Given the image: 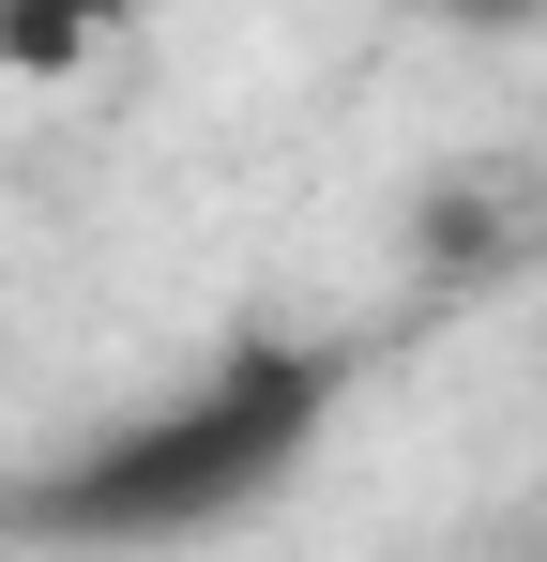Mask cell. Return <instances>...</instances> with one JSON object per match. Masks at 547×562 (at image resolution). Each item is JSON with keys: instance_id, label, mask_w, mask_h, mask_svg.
I'll return each instance as SVG.
<instances>
[{"instance_id": "obj_1", "label": "cell", "mask_w": 547, "mask_h": 562, "mask_svg": "<svg viewBox=\"0 0 547 562\" xmlns=\"http://www.w3.org/2000/svg\"><path fill=\"white\" fill-rule=\"evenodd\" d=\"M320 411H335V366L289 350V335H244V350H213L182 395L122 411V426L77 441L62 471H31V486H15V532H46V548H182V532H228L244 502H274V486L304 471Z\"/></svg>"}, {"instance_id": "obj_2", "label": "cell", "mask_w": 547, "mask_h": 562, "mask_svg": "<svg viewBox=\"0 0 547 562\" xmlns=\"http://www.w3.org/2000/svg\"><path fill=\"white\" fill-rule=\"evenodd\" d=\"M122 31V0H0V61H31V77H62Z\"/></svg>"}, {"instance_id": "obj_3", "label": "cell", "mask_w": 547, "mask_h": 562, "mask_svg": "<svg viewBox=\"0 0 547 562\" xmlns=\"http://www.w3.org/2000/svg\"><path fill=\"white\" fill-rule=\"evenodd\" d=\"M456 15H533V0H456Z\"/></svg>"}]
</instances>
